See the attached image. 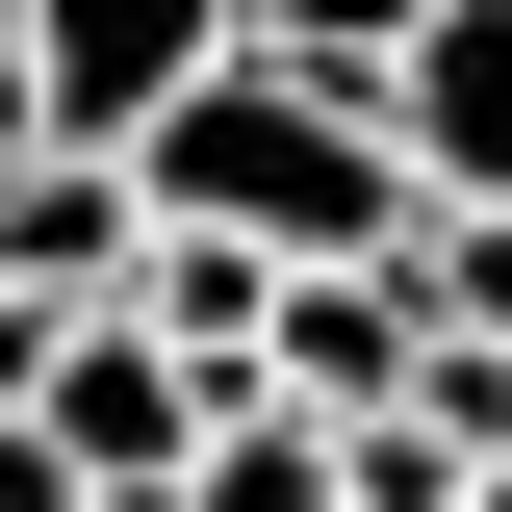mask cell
Returning a JSON list of instances; mask_svg holds the SVG:
<instances>
[{
  "label": "cell",
  "mask_w": 512,
  "mask_h": 512,
  "mask_svg": "<svg viewBox=\"0 0 512 512\" xmlns=\"http://www.w3.org/2000/svg\"><path fill=\"white\" fill-rule=\"evenodd\" d=\"M128 180H154V231L282 256V282H333V256H410V154H384V103H333V77H282V52L180 77Z\"/></svg>",
  "instance_id": "6da1fadb"
},
{
  "label": "cell",
  "mask_w": 512,
  "mask_h": 512,
  "mask_svg": "<svg viewBox=\"0 0 512 512\" xmlns=\"http://www.w3.org/2000/svg\"><path fill=\"white\" fill-rule=\"evenodd\" d=\"M0 26H26L52 154H154V103H180V77H231V0H0Z\"/></svg>",
  "instance_id": "7a4b0ae2"
},
{
  "label": "cell",
  "mask_w": 512,
  "mask_h": 512,
  "mask_svg": "<svg viewBox=\"0 0 512 512\" xmlns=\"http://www.w3.org/2000/svg\"><path fill=\"white\" fill-rule=\"evenodd\" d=\"M205 410H231V384H205L180 333H128V308H103V333H52V384H26V436H52L77 487H180Z\"/></svg>",
  "instance_id": "3957f363"
},
{
  "label": "cell",
  "mask_w": 512,
  "mask_h": 512,
  "mask_svg": "<svg viewBox=\"0 0 512 512\" xmlns=\"http://www.w3.org/2000/svg\"><path fill=\"white\" fill-rule=\"evenodd\" d=\"M384 154H410V205H512V0H436L384 52Z\"/></svg>",
  "instance_id": "277c9868"
},
{
  "label": "cell",
  "mask_w": 512,
  "mask_h": 512,
  "mask_svg": "<svg viewBox=\"0 0 512 512\" xmlns=\"http://www.w3.org/2000/svg\"><path fill=\"white\" fill-rule=\"evenodd\" d=\"M410 359H436V308H410V256H333V282H282V333H256V384H282L308 436L410 410Z\"/></svg>",
  "instance_id": "5b68a950"
},
{
  "label": "cell",
  "mask_w": 512,
  "mask_h": 512,
  "mask_svg": "<svg viewBox=\"0 0 512 512\" xmlns=\"http://www.w3.org/2000/svg\"><path fill=\"white\" fill-rule=\"evenodd\" d=\"M0 282L52 333H103L128 282H154V180H128V154H26V180H0Z\"/></svg>",
  "instance_id": "8992f818"
},
{
  "label": "cell",
  "mask_w": 512,
  "mask_h": 512,
  "mask_svg": "<svg viewBox=\"0 0 512 512\" xmlns=\"http://www.w3.org/2000/svg\"><path fill=\"white\" fill-rule=\"evenodd\" d=\"M180 512H359V487H333V436L282 410V384H231V410H205V461H180Z\"/></svg>",
  "instance_id": "52a82bcc"
},
{
  "label": "cell",
  "mask_w": 512,
  "mask_h": 512,
  "mask_svg": "<svg viewBox=\"0 0 512 512\" xmlns=\"http://www.w3.org/2000/svg\"><path fill=\"white\" fill-rule=\"evenodd\" d=\"M436 0H231V52H282V77H333V103H384V52H410Z\"/></svg>",
  "instance_id": "ba28073f"
},
{
  "label": "cell",
  "mask_w": 512,
  "mask_h": 512,
  "mask_svg": "<svg viewBox=\"0 0 512 512\" xmlns=\"http://www.w3.org/2000/svg\"><path fill=\"white\" fill-rule=\"evenodd\" d=\"M410 308L512 359V205H410Z\"/></svg>",
  "instance_id": "9c48e42d"
},
{
  "label": "cell",
  "mask_w": 512,
  "mask_h": 512,
  "mask_svg": "<svg viewBox=\"0 0 512 512\" xmlns=\"http://www.w3.org/2000/svg\"><path fill=\"white\" fill-rule=\"evenodd\" d=\"M0 512H77V461H52V436H26V410H0Z\"/></svg>",
  "instance_id": "30bf717a"
},
{
  "label": "cell",
  "mask_w": 512,
  "mask_h": 512,
  "mask_svg": "<svg viewBox=\"0 0 512 512\" xmlns=\"http://www.w3.org/2000/svg\"><path fill=\"white\" fill-rule=\"evenodd\" d=\"M26 154H52V103H26V26H0V180H26Z\"/></svg>",
  "instance_id": "8fae6325"
},
{
  "label": "cell",
  "mask_w": 512,
  "mask_h": 512,
  "mask_svg": "<svg viewBox=\"0 0 512 512\" xmlns=\"http://www.w3.org/2000/svg\"><path fill=\"white\" fill-rule=\"evenodd\" d=\"M77 512H180V487H77Z\"/></svg>",
  "instance_id": "7c38bea8"
},
{
  "label": "cell",
  "mask_w": 512,
  "mask_h": 512,
  "mask_svg": "<svg viewBox=\"0 0 512 512\" xmlns=\"http://www.w3.org/2000/svg\"><path fill=\"white\" fill-rule=\"evenodd\" d=\"M461 512H512V461H487V487H461Z\"/></svg>",
  "instance_id": "4fadbf2b"
}]
</instances>
